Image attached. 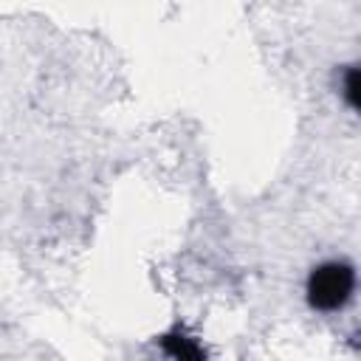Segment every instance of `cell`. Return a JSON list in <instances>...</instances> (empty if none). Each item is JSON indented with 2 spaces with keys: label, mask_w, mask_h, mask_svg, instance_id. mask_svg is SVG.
Instances as JSON below:
<instances>
[{
  "label": "cell",
  "mask_w": 361,
  "mask_h": 361,
  "mask_svg": "<svg viewBox=\"0 0 361 361\" xmlns=\"http://www.w3.org/2000/svg\"><path fill=\"white\" fill-rule=\"evenodd\" d=\"M355 288V268L350 262H322L307 276V302L316 310H338Z\"/></svg>",
  "instance_id": "6da1fadb"
},
{
  "label": "cell",
  "mask_w": 361,
  "mask_h": 361,
  "mask_svg": "<svg viewBox=\"0 0 361 361\" xmlns=\"http://www.w3.org/2000/svg\"><path fill=\"white\" fill-rule=\"evenodd\" d=\"M161 350L169 361H206V353L200 350V344L195 338L183 336L180 327L161 336Z\"/></svg>",
  "instance_id": "7a4b0ae2"
},
{
  "label": "cell",
  "mask_w": 361,
  "mask_h": 361,
  "mask_svg": "<svg viewBox=\"0 0 361 361\" xmlns=\"http://www.w3.org/2000/svg\"><path fill=\"white\" fill-rule=\"evenodd\" d=\"M344 99L350 107H358V68L350 65L344 73Z\"/></svg>",
  "instance_id": "3957f363"
}]
</instances>
